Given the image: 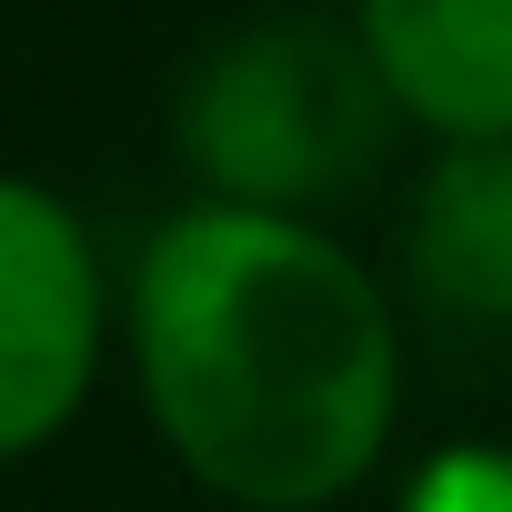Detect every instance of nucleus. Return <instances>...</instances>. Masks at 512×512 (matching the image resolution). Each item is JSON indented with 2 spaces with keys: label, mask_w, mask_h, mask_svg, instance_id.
Here are the masks:
<instances>
[{
  "label": "nucleus",
  "mask_w": 512,
  "mask_h": 512,
  "mask_svg": "<svg viewBox=\"0 0 512 512\" xmlns=\"http://www.w3.org/2000/svg\"><path fill=\"white\" fill-rule=\"evenodd\" d=\"M121 342L161 452L241 512H322L392 452L402 322L312 211L181 201L121 282Z\"/></svg>",
  "instance_id": "1"
},
{
  "label": "nucleus",
  "mask_w": 512,
  "mask_h": 512,
  "mask_svg": "<svg viewBox=\"0 0 512 512\" xmlns=\"http://www.w3.org/2000/svg\"><path fill=\"white\" fill-rule=\"evenodd\" d=\"M392 121L402 111L352 21L272 11V21L211 41V61L191 71L181 161H191L201 201L312 211V201H342L352 181H372Z\"/></svg>",
  "instance_id": "2"
},
{
  "label": "nucleus",
  "mask_w": 512,
  "mask_h": 512,
  "mask_svg": "<svg viewBox=\"0 0 512 512\" xmlns=\"http://www.w3.org/2000/svg\"><path fill=\"white\" fill-rule=\"evenodd\" d=\"M101 342H111V292L81 211L51 181H11L0 191V452L11 462L51 452L81 422Z\"/></svg>",
  "instance_id": "3"
},
{
  "label": "nucleus",
  "mask_w": 512,
  "mask_h": 512,
  "mask_svg": "<svg viewBox=\"0 0 512 512\" xmlns=\"http://www.w3.org/2000/svg\"><path fill=\"white\" fill-rule=\"evenodd\" d=\"M392 111L432 141H512V0H352Z\"/></svg>",
  "instance_id": "4"
},
{
  "label": "nucleus",
  "mask_w": 512,
  "mask_h": 512,
  "mask_svg": "<svg viewBox=\"0 0 512 512\" xmlns=\"http://www.w3.org/2000/svg\"><path fill=\"white\" fill-rule=\"evenodd\" d=\"M412 292L452 322L512 332V141H442L412 181Z\"/></svg>",
  "instance_id": "5"
},
{
  "label": "nucleus",
  "mask_w": 512,
  "mask_h": 512,
  "mask_svg": "<svg viewBox=\"0 0 512 512\" xmlns=\"http://www.w3.org/2000/svg\"><path fill=\"white\" fill-rule=\"evenodd\" d=\"M402 512H512V452L502 442H442L402 482Z\"/></svg>",
  "instance_id": "6"
}]
</instances>
